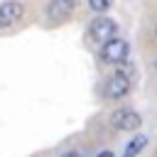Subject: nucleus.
Here are the masks:
<instances>
[{"label":"nucleus","mask_w":157,"mask_h":157,"mask_svg":"<svg viewBox=\"0 0 157 157\" xmlns=\"http://www.w3.org/2000/svg\"><path fill=\"white\" fill-rule=\"evenodd\" d=\"M115 34H118V25H115L113 17H105V15H96V17L91 20L88 29H86L88 42H93V44H105V42L113 39Z\"/></svg>","instance_id":"obj_1"},{"label":"nucleus","mask_w":157,"mask_h":157,"mask_svg":"<svg viewBox=\"0 0 157 157\" xmlns=\"http://www.w3.org/2000/svg\"><path fill=\"white\" fill-rule=\"evenodd\" d=\"M132 69L130 66H123V69H118L110 78H108V83H105V96L110 98V101H120V98H125L128 93H130V88H132Z\"/></svg>","instance_id":"obj_2"},{"label":"nucleus","mask_w":157,"mask_h":157,"mask_svg":"<svg viewBox=\"0 0 157 157\" xmlns=\"http://www.w3.org/2000/svg\"><path fill=\"white\" fill-rule=\"evenodd\" d=\"M128 52H130V44H128V39H123V37H113V39H108L105 44H101V59L105 61V64H123L125 59H128Z\"/></svg>","instance_id":"obj_3"},{"label":"nucleus","mask_w":157,"mask_h":157,"mask_svg":"<svg viewBox=\"0 0 157 157\" xmlns=\"http://www.w3.org/2000/svg\"><path fill=\"white\" fill-rule=\"evenodd\" d=\"M110 123H113V128H115V130L132 132V130H137V128L142 125V118H140V113H137V110H132V108H118V110H113Z\"/></svg>","instance_id":"obj_4"},{"label":"nucleus","mask_w":157,"mask_h":157,"mask_svg":"<svg viewBox=\"0 0 157 157\" xmlns=\"http://www.w3.org/2000/svg\"><path fill=\"white\" fill-rule=\"evenodd\" d=\"M22 15H25V5L20 0H5L0 5V29H10L22 20Z\"/></svg>","instance_id":"obj_5"},{"label":"nucleus","mask_w":157,"mask_h":157,"mask_svg":"<svg viewBox=\"0 0 157 157\" xmlns=\"http://www.w3.org/2000/svg\"><path fill=\"white\" fill-rule=\"evenodd\" d=\"M76 5H78V0H49V5H47V17H49L52 22H61V20H66V17L74 12Z\"/></svg>","instance_id":"obj_6"},{"label":"nucleus","mask_w":157,"mask_h":157,"mask_svg":"<svg viewBox=\"0 0 157 157\" xmlns=\"http://www.w3.org/2000/svg\"><path fill=\"white\" fill-rule=\"evenodd\" d=\"M145 145H147V137H145V135H137V137H132V140L128 142V147H125V152L135 157V155H137L140 150H145Z\"/></svg>","instance_id":"obj_7"},{"label":"nucleus","mask_w":157,"mask_h":157,"mask_svg":"<svg viewBox=\"0 0 157 157\" xmlns=\"http://www.w3.org/2000/svg\"><path fill=\"white\" fill-rule=\"evenodd\" d=\"M110 5H113V0H88V7H91L93 12H98V15H103Z\"/></svg>","instance_id":"obj_8"},{"label":"nucleus","mask_w":157,"mask_h":157,"mask_svg":"<svg viewBox=\"0 0 157 157\" xmlns=\"http://www.w3.org/2000/svg\"><path fill=\"white\" fill-rule=\"evenodd\" d=\"M61 157H83V155H81V152H76V150H71V152H64Z\"/></svg>","instance_id":"obj_9"},{"label":"nucleus","mask_w":157,"mask_h":157,"mask_svg":"<svg viewBox=\"0 0 157 157\" xmlns=\"http://www.w3.org/2000/svg\"><path fill=\"white\" fill-rule=\"evenodd\" d=\"M98 157H115V155H113V152H110V150H103V152H101V155H98Z\"/></svg>","instance_id":"obj_10"},{"label":"nucleus","mask_w":157,"mask_h":157,"mask_svg":"<svg viewBox=\"0 0 157 157\" xmlns=\"http://www.w3.org/2000/svg\"><path fill=\"white\" fill-rule=\"evenodd\" d=\"M155 34H157V25H155Z\"/></svg>","instance_id":"obj_11"},{"label":"nucleus","mask_w":157,"mask_h":157,"mask_svg":"<svg viewBox=\"0 0 157 157\" xmlns=\"http://www.w3.org/2000/svg\"><path fill=\"white\" fill-rule=\"evenodd\" d=\"M155 66H157V64H155Z\"/></svg>","instance_id":"obj_12"}]
</instances>
